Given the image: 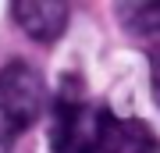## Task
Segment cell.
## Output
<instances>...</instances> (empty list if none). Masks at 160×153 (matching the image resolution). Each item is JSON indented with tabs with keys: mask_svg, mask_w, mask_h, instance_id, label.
<instances>
[{
	"mask_svg": "<svg viewBox=\"0 0 160 153\" xmlns=\"http://www.w3.org/2000/svg\"><path fill=\"white\" fill-rule=\"evenodd\" d=\"M103 110L86 103L78 89H57L53 100V128H50V150L53 153H100V128H103Z\"/></svg>",
	"mask_w": 160,
	"mask_h": 153,
	"instance_id": "cell-1",
	"label": "cell"
},
{
	"mask_svg": "<svg viewBox=\"0 0 160 153\" xmlns=\"http://www.w3.org/2000/svg\"><path fill=\"white\" fill-rule=\"evenodd\" d=\"M46 107V82L29 61H11L0 68V118L18 132L32 128Z\"/></svg>",
	"mask_w": 160,
	"mask_h": 153,
	"instance_id": "cell-2",
	"label": "cell"
},
{
	"mask_svg": "<svg viewBox=\"0 0 160 153\" xmlns=\"http://www.w3.org/2000/svg\"><path fill=\"white\" fill-rule=\"evenodd\" d=\"M100 153H160V139L139 118H114L103 110L100 128Z\"/></svg>",
	"mask_w": 160,
	"mask_h": 153,
	"instance_id": "cell-3",
	"label": "cell"
},
{
	"mask_svg": "<svg viewBox=\"0 0 160 153\" xmlns=\"http://www.w3.org/2000/svg\"><path fill=\"white\" fill-rule=\"evenodd\" d=\"M11 18L32 36V39L53 43V39L64 36L71 11H68V4H53V0H18L11 7Z\"/></svg>",
	"mask_w": 160,
	"mask_h": 153,
	"instance_id": "cell-4",
	"label": "cell"
},
{
	"mask_svg": "<svg viewBox=\"0 0 160 153\" xmlns=\"http://www.w3.org/2000/svg\"><path fill=\"white\" fill-rule=\"evenodd\" d=\"M118 22L132 36H153L160 32V4H121Z\"/></svg>",
	"mask_w": 160,
	"mask_h": 153,
	"instance_id": "cell-5",
	"label": "cell"
},
{
	"mask_svg": "<svg viewBox=\"0 0 160 153\" xmlns=\"http://www.w3.org/2000/svg\"><path fill=\"white\" fill-rule=\"evenodd\" d=\"M149 82H153V100L160 107V43H153L149 50Z\"/></svg>",
	"mask_w": 160,
	"mask_h": 153,
	"instance_id": "cell-6",
	"label": "cell"
},
{
	"mask_svg": "<svg viewBox=\"0 0 160 153\" xmlns=\"http://www.w3.org/2000/svg\"><path fill=\"white\" fill-rule=\"evenodd\" d=\"M22 135V132H18L11 121H4L0 118V153H11V146H14V139Z\"/></svg>",
	"mask_w": 160,
	"mask_h": 153,
	"instance_id": "cell-7",
	"label": "cell"
}]
</instances>
